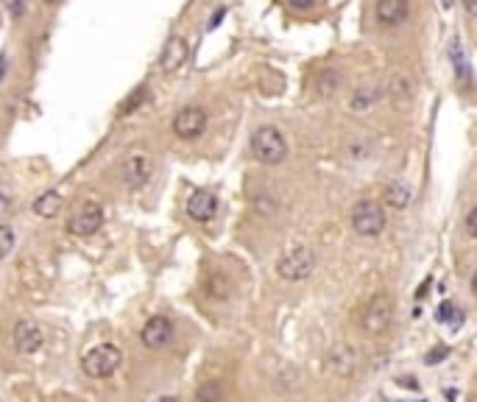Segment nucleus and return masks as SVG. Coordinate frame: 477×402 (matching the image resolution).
Listing matches in <instances>:
<instances>
[{
    "mask_svg": "<svg viewBox=\"0 0 477 402\" xmlns=\"http://www.w3.org/2000/svg\"><path fill=\"white\" fill-rule=\"evenodd\" d=\"M441 3H444L446 9H449V6H452V3H455V0H441Z\"/></svg>",
    "mask_w": 477,
    "mask_h": 402,
    "instance_id": "7c9ffc66",
    "label": "nucleus"
},
{
    "mask_svg": "<svg viewBox=\"0 0 477 402\" xmlns=\"http://www.w3.org/2000/svg\"><path fill=\"white\" fill-rule=\"evenodd\" d=\"M411 199H414V193H411V185H408L405 179L391 182L388 190H385V201H388L394 210H405V207L411 204Z\"/></svg>",
    "mask_w": 477,
    "mask_h": 402,
    "instance_id": "2eb2a0df",
    "label": "nucleus"
},
{
    "mask_svg": "<svg viewBox=\"0 0 477 402\" xmlns=\"http://www.w3.org/2000/svg\"><path fill=\"white\" fill-rule=\"evenodd\" d=\"M207 129V112L201 106H188L173 118V132L182 140H195Z\"/></svg>",
    "mask_w": 477,
    "mask_h": 402,
    "instance_id": "1a4fd4ad",
    "label": "nucleus"
},
{
    "mask_svg": "<svg viewBox=\"0 0 477 402\" xmlns=\"http://www.w3.org/2000/svg\"><path fill=\"white\" fill-rule=\"evenodd\" d=\"M313 268H316V252L310 246H293L279 257L277 274L287 282H302L313 274Z\"/></svg>",
    "mask_w": 477,
    "mask_h": 402,
    "instance_id": "7ed1b4c3",
    "label": "nucleus"
},
{
    "mask_svg": "<svg viewBox=\"0 0 477 402\" xmlns=\"http://www.w3.org/2000/svg\"><path fill=\"white\" fill-rule=\"evenodd\" d=\"M352 230L363 237H377L385 230V212L377 201H357L352 207Z\"/></svg>",
    "mask_w": 477,
    "mask_h": 402,
    "instance_id": "39448f33",
    "label": "nucleus"
},
{
    "mask_svg": "<svg viewBox=\"0 0 477 402\" xmlns=\"http://www.w3.org/2000/svg\"><path fill=\"white\" fill-rule=\"evenodd\" d=\"M34 212H36L39 218H56V215L62 212V196H59L56 190H48V193H42V196H36Z\"/></svg>",
    "mask_w": 477,
    "mask_h": 402,
    "instance_id": "dca6fc26",
    "label": "nucleus"
},
{
    "mask_svg": "<svg viewBox=\"0 0 477 402\" xmlns=\"http://www.w3.org/2000/svg\"><path fill=\"white\" fill-rule=\"evenodd\" d=\"M195 402H223V388L218 383H204L198 391H195Z\"/></svg>",
    "mask_w": 477,
    "mask_h": 402,
    "instance_id": "aec40b11",
    "label": "nucleus"
},
{
    "mask_svg": "<svg viewBox=\"0 0 477 402\" xmlns=\"http://www.w3.org/2000/svg\"><path fill=\"white\" fill-rule=\"evenodd\" d=\"M101 224H103V210L98 207L96 201H84L70 215L67 230H70V234H76V237H90V234H96L101 230Z\"/></svg>",
    "mask_w": 477,
    "mask_h": 402,
    "instance_id": "0eeeda50",
    "label": "nucleus"
},
{
    "mask_svg": "<svg viewBox=\"0 0 477 402\" xmlns=\"http://www.w3.org/2000/svg\"><path fill=\"white\" fill-rule=\"evenodd\" d=\"M469 402H477V394H472V397H469Z\"/></svg>",
    "mask_w": 477,
    "mask_h": 402,
    "instance_id": "2f4dec72",
    "label": "nucleus"
},
{
    "mask_svg": "<svg viewBox=\"0 0 477 402\" xmlns=\"http://www.w3.org/2000/svg\"><path fill=\"white\" fill-rule=\"evenodd\" d=\"M48 3H56V0H48Z\"/></svg>",
    "mask_w": 477,
    "mask_h": 402,
    "instance_id": "473e14b6",
    "label": "nucleus"
},
{
    "mask_svg": "<svg viewBox=\"0 0 477 402\" xmlns=\"http://www.w3.org/2000/svg\"><path fill=\"white\" fill-rule=\"evenodd\" d=\"M380 100V90L377 87H360V90H354V96H352V109L354 112H366L369 106H374Z\"/></svg>",
    "mask_w": 477,
    "mask_h": 402,
    "instance_id": "a211bd4d",
    "label": "nucleus"
},
{
    "mask_svg": "<svg viewBox=\"0 0 477 402\" xmlns=\"http://www.w3.org/2000/svg\"><path fill=\"white\" fill-rule=\"evenodd\" d=\"M472 294H475V297H477V274H475V277H472Z\"/></svg>",
    "mask_w": 477,
    "mask_h": 402,
    "instance_id": "c756f323",
    "label": "nucleus"
},
{
    "mask_svg": "<svg viewBox=\"0 0 477 402\" xmlns=\"http://www.w3.org/2000/svg\"><path fill=\"white\" fill-rule=\"evenodd\" d=\"M210 297H215V299H226L229 297V282L226 279H215V282H210Z\"/></svg>",
    "mask_w": 477,
    "mask_h": 402,
    "instance_id": "5701e85b",
    "label": "nucleus"
},
{
    "mask_svg": "<svg viewBox=\"0 0 477 402\" xmlns=\"http://www.w3.org/2000/svg\"><path fill=\"white\" fill-rule=\"evenodd\" d=\"M466 232H469V237L477 240V207H472V212L466 215Z\"/></svg>",
    "mask_w": 477,
    "mask_h": 402,
    "instance_id": "393cba45",
    "label": "nucleus"
},
{
    "mask_svg": "<svg viewBox=\"0 0 477 402\" xmlns=\"http://www.w3.org/2000/svg\"><path fill=\"white\" fill-rule=\"evenodd\" d=\"M188 59H190V45H188V39H185V36H170L168 45H165V51H162L159 65H162L165 73H176V70H182V67L188 65Z\"/></svg>",
    "mask_w": 477,
    "mask_h": 402,
    "instance_id": "f8f14e48",
    "label": "nucleus"
},
{
    "mask_svg": "<svg viewBox=\"0 0 477 402\" xmlns=\"http://www.w3.org/2000/svg\"><path fill=\"white\" fill-rule=\"evenodd\" d=\"M252 154L262 165H279L287 157V143L279 129L274 126H260L252 134Z\"/></svg>",
    "mask_w": 477,
    "mask_h": 402,
    "instance_id": "f257e3e1",
    "label": "nucleus"
},
{
    "mask_svg": "<svg viewBox=\"0 0 477 402\" xmlns=\"http://www.w3.org/2000/svg\"><path fill=\"white\" fill-rule=\"evenodd\" d=\"M357 364H360V355H357V349H354L352 344H338V346H332V349L327 352V358H324V368H327L329 374H335V377H349V374H354Z\"/></svg>",
    "mask_w": 477,
    "mask_h": 402,
    "instance_id": "6e6552de",
    "label": "nucleus"
},
{
    "mask_svg": "<svg viewBox=\"0 0 477 402\" xmlns=\"http://www.w3.org/2000/svg\"><path fill=\"white\" fill-rule=\"evenodd\" d=\"M411 14L408 0H377V20L382 26H399Z\"/></svg>",
    "mask_w": 477,
    "mask_h": 402,
    "instance_id": "4468645a",
    "label": "nucleus"
},
{
    "mask_svg": "<svg viewBox=\"0 0 477 402\" xmlns=\"http://www.w3.org/2000/svg\"><path fill=\"white\" fill-rule=\"evenodd\" d=\"M391 316H394V302L385 294H377L374 299H369V304L360 310V330L366 335H382L391 327Z\"/></svg>",
    "mask_w": 477,
    "mask_h": 402,
    "instance_id": "20e7f679",
    "label": "nucleus"
},
{
    "mask_svg": "<svg viewBox=\"0 0 477 402\" xmlns=\"http://www.w3.org/2000/svg\"><path fill=\"white\" fill-rule=\"evenodd\" d=\"M446 358H449V346H444V344H438L436 349H430V352H427L424 364H427V366H436V364H444Z\"/></svg>",
    "mask_w": 477,
    "mask_h": 402,
    "instance_id": "4be33fe9",
    "label": "nucleus"
},
{
    "mask_svg": "<svg viewBox=\"0 0 477 402\" xmlns=\"http://www.w3.org/2000/svg\"><path fill=\"white\" fill-rule=\"evenodd\" d=\"M463 9H466L472 17H477V0H463Z\"/></svg>",
    "mask_w": 477,
    "mask_h": 402,
    "instance_id": "cd10ccee",
    "label": "nucleus"
},
{
    "mask_svg": "<svg viewBox=\"0 0 477 402\" xmlns=\"http://www.w3.org/2000/svg\"><path fill=\"white\" fill-rule=\"evenodd\" d=\"M218 212V199L210 190H195L188 201V215L193 221H212Z\"/></svg>",
    "mask_w": 477,
    "mask_h": 402,
    "instance_id": "ddd939ff",
    "label": "nucleus"
},
{
    "mask_svg": "<svg viewBox=\"0 0 477 402\" xmlns=\"http://www.w3.org/2000/svg\"><path fill=\"white\" fill-rule=\"evenodd\" d=\"M11 249H14V232L6 224H0V260H6L11 254Z\"/></svg>",
    "mask_w": 477,
    "mask_h": 402,
    "instance_id": "412c9836",
    "label": "nucleus"
},
{
    "mask_svg": "<svg viewBox=\"0 0 477 402\" xmlns=\"http://www.w3.org/2000/svg\"><path fill=\"white\" fill-rule=\"evenodd\" d=\"M140 341H143L148 349H162V346H168V344L173 341V324H170V319H165V316H151V319L143 324V330H140Z\"/></svg>",
    "mask_w": 477,
    "mask_h": 402,
    "instance_id": "9b49d317",
    "label": "nucleus"
},
{
    "mask_svg": "<svg viewBox=\"0 0 477 402\" xmlns=\"http://www.w3.org/2000/svg\"><path fill=\"white\" fill-rule=\"evenodd\" d=\"M120 364H123V352L118 344H98L93 349H87L81 358V368L90 377H109L120 368Z\"/></svg>",
    "mask_w": 477,
    "mask_h": 402,
    "instance_id": "f03ea898",
    "label": "nucleus"
},
{
    "mask_svg": "<svg viewBox=\"0 0 477 402\" xmlns=\"http://www.w3.org/2000/svg\"><path fill=\"white\" fill-rule=\"evenodd\" d=\"M399 386H405V388H419L416 377H399Z\"/></svg>",
    "mask_w": 477,
    "mask_h": 402,
    "instance_id": "bb28decb",
    "label": "nucleus"
},
{
    "mask_svg": "<svg viewBox=\"0 0 477 402\" xmlns=\"http://www.w3.org/2000/svg\"><path fill=\"white\" fill-rule=\"evenodd\" d=\"M338 87H341V73L338 70H324L318 76V93L321 96H332Z\"/></svg>",
    "mask_w": 477,
    "mask_h": 402,
    "instance_id": "6ab92c4d",
    "label": "nucleus"
},
{
    "mask_svg": "<svg viewBox=\"0 0 477 402\" xmlns=\"http://www.w3.org/2000/svg\"><path fill=\"white\" fill-rule=\"evenodd\" d=\"M151 402H182L179 397H157V400H151Z\"/></svg>",
    "mask_w": 477,
    "mask_h": 402,
    "instance_id": "c85d7f7f",
    "label": "nucleus"
},
{
    "mask_svg": "<svg viewBox=\"0 0 477 402\" xmlns=\"http://www.w3.org/2000/svg\"><path fill=\"white\" fill-rule=\"evenodd\" d=\"M151 176H154V160L145 151H131L123 160V165H120V179H123V185L128 190L145 187L151 182Z\"/></svg>",
    "mask_w": 477,
    "mask_h": 402,
    "instance_id": "423d86ee",
    "label": "nucleus"
},
{
    "mask_svg": "<svg viewBox=\"0 0 477 402\" xmlns=\"http://www.w3.org/2000/svg\"><path fill=\"white\" fill-rule=\"evenodd\" d=\"M145 96H148V93H145V87H140V90H137V96H131V98H128L126 103L120 106V112H123V115H128L131 109H137V106L143 103V98H145Z\"/></svg>",
    "mask_w": 477,
    "mask_h": 402,
    "instance_id": "b1692460",
    "label": "nucleus"
},
{
    "mask_svg": "<svg viewBox=\"0 0 477 402\" xmlns=\"http://www.w3.org/2000/svg\"><path fill=\"white\" fill-rule=\"evenodd\" d=\"M287 6H290L293 11H310V9L316 6V0H287Z\"/></svg>",
    "mask_w": 477,
    "mask_h": 402,
    "instance_id": "a878e982",
    "label": "nucleus"
},
{
    "mask_svg": "<svg viewBox=\"0 0 477 402\" xmlns=\"http://www.w3.org/2000/svg\"><path fill=\"white\" fill-rule=\"evenodd\" d=\"M42 344H45V330L36 321H31V319L17 321V327H14V346H17L20 355H36L42 349Z\"/></svg>",
    "mask_w": 477,
    "mask_h": 402,
    "instance_id": "9d476101",
    "label": "nucleus"
},
{
    "mask_svg": "<svg viewBox=\"0 0 477 402\" xmlns=\"http://www.w3.org/2000/svg\"><path fill=\"white\" fill-rule=\"evenodd\" d=\"M449 56H452V65H455V76H458L461 81H469V62H466V53H463L461 39H452V42H449Z\"/></svg>",
    "mask_w": 477,
    "mask_h": 402,
    "instance_id": "f3484780",
    "label": "nucleus"
}]
</instances>
